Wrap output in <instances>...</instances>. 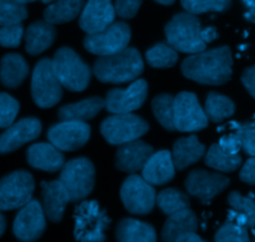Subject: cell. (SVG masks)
I'll list each match as a JSON object with an SVG mask.
<instances>
[{"instance_id":"6da1fadb","label":"cell","mask_w":255,"mask_h":242,"mask_svg":"<svg viewBox=\"0 0 255 242\" xmlns=\"http://www.w3.org/2000/svg\"><path fill=\"white\" fill-rule=\"evenodd\" d=\"M184 77L201 84L221 86L231 80L233 74V56L228 46L193 54L182 62Z\"/></svg>"},{"instance_id":"7a4b0ae2","label":"cell","mask_w":255,"mask_h":242,"mask_svg":"<svg viewBox=\"0 0 255 242\" xmlns=\"http://www.w3.org/2000/svg\"><path fill=\"white\" fill-rule=\"evenodd\" d=\"M167 44L171 45L177 52L198 54L204 51L209 42L218 37L214 27H202L201 20L197 15L189 12L176 14L164 27Z\"/></svg>"},{"instance_id":"3957f363","label":"cell","mask_w":255,"mask_h":242,"mask_svg":"<svg viewBox=\"0 0 255 242\" xmlns=\"http://www.w3.org/2000/svg\"><path fill=\"white\" fill-rule=\"evenodd\" d=\"M143 69V60L138 50L126 47L117 54L97 59L94 65V74L104 83L117 84L137 80Z\"/></svg>"},{"instance_id":"277c9868","label":"cell","mask_w":255,"mask_h":242,"mask_svg":"<svg viewBox=\"0 0 255 242\" xmlns=\"http://www.w3.org/2000/svg\"><path fill=\"white\" fill-rule=\"evenodd\" d=\"M52 69L62 87L71 92H81L91 81L89 65L70 47H60L51 60Z\"/></svg>"},{"instance_id":"5b68a950","label":"cell","mask_w":255,"mask_h":242,"mask_svg":"<svg viewBox=\"0 0 255 242\" xmlns=\"http://www.w3.org/2000/svg\"><path fill=\"white\" fill-rule=\"evenodd\" d=\"M110 224L111 219L97 201H84L75 210V239L79 242H105Z\"/></svg>"},{"instance_id":"8992f818","label":"cell","mask_w":255,"mask_h":242,"mask_svg":"<svg viewBox=\"0 0 255 242\" xmlns=\"http://www.w3.org/2000/svg\"><path fill=\"white\" fill-rule=\"evenodd\" d=\"M60 181L69 193L70 201H81L91 194L95 186V166L87 158H75L64 164Z\"/></svg>"},{"instance_id":"52a82bcc","label":"cell","mask_w":255,"mask_h":242,"mask_svg":"<svg viewBox=\"0 0 255 242\" xmlns=\"http://www.w3.org/2000/svg\"><path fill=\"white\" fill-rule=\"evenodd\" d=\"M149 124L139 116L132 113L114 114L101 123L100 131L107 143L122 146L136 141L148 132Z\"/></svg>"},{"instance_id":"ba28073f","label":"cell","mask_w":255,"mask_h":242,"mask_svg":"<svg viewBox=\"0 0 255 242\" xmlns=\"http://www.w3.org/2000/svg\"><path fill=\"white\" fill-rule=\"evenodd\" d=\"M62 84L55 75L50 59H41L31 76V96L41 108L54 107L62 98Z\"/></svg>"},{"instance_id":"9c48e42d","label":"cell","mask_w":255,"mask_h":242,"mask_svg":"<svg viewBox=\"0 0 255 242\" xmlns=\"http://www.w3.org/2000/svg\"><path fill=\"white\" fill-rule=\"evenodd\" d=\"M35 181L26 170H16L0 179V210L21 209L32 199Z\"/></svg>"},{"instance_id":"30bf717a","label":"cell","mask_w":255,"mask_h":242,"mask_svg":"<svg viewBox=\"0 0 255 242\" xmlns=\"http://www.w3.org/2000/svg\"><path fill=\"white\" fill-rule=\"evenodd\" d=\"M129 40H131L129 25L124 21H114L106 29L96 34L87 35L84 40V46L87 51L97 56H109L128 47Z\"/></svg>"},{"instance_id":"8fae6325","label":"cell","mask_w":255,"mask_h":242,"mask_svg":"<svg viewBox=\"0 0 255 242\" xmlns=\"http://www.w3.org/2000/svg\"><path fill=\"white\" fill-rule=\"evenodd\" d=\"M156 190L142 176L132 174L121 186V200L127 211L134 215H147L156 205Z\"/></svg>"},{"instance_id":"7c38bea8","label":"cell","mask_w":255,"mask_h":242,"mask_svg":"<svg viewBox=\"0 0 255 242\" xmlns=\"http://www.w3.org/2000/svg\"><path fill=\"white\" fill-rule=\"evenodd\" d=\"M208 126V118L192 92H181L174 97V129L178 132H198Z\"/></svg>"},{"instance_id":"4fadbf2b","label":"cell","mask_w":255,"mask_h":242,"mask_svg":"<svg viewBox=\"0 0 255 242\" xmlns=\"http://www.w3.org/2000/svg\"><path fill=\"white\" fill-rule=\"evenodd\" d=\"M46 229V218L44 209L37 200H30L20 209L12 224V233L21 242H35L39 240Z\"/></svg>"},{"instance_id":"5bb4252c","label":"cell","mask_w":255,"mask_h":242,"mask_svg":"<svg viewBox=\"0 0 255 242\" xmlns=\"http://www.w3.org/2000/svg\"><path fill=\"white\" fill-rule=\"evenodd\" d=\"M91 127L86 122L62 121L47 131V139L62 152H72L82 148L89 142Z\"/></svg>"},{"instance_id":"9a60e30c","label":"cell","mask_w":255,"mask_h":242,"mask_svg":"<svg viewBox=\"0 0 255 242\" xmlns=\"http://www.w3.org/2000/svg\"><path fill=\"white\" fill-rule=\"evenodd\" d=\"M148 96V84L144 80H134L127 88H115L107 93L105 107L114 114L131 113L141 108Z\"/></svg>"},{"instance_id":"2e32d148","label":"cell","mask_w":255,"mask_h":242,"mask_svg":"<svg viewBox=\"0 0 255 242\" xmlns=\"http://www.w3.org/2000/svg\"><path fill=\"white\" fill-rule=\"evenodd\" d=\"M227 176L219 173H209L203 169H196L188 174L186 179V189L188 194L199 199L203 204H208L229 186Z\"/></svg>"},{"instance_id":"e0dca14e","label":"cell","mask_w":255,"mask_h":242,"mask_svg":"<svg viewBox=\"0 0 255 242\" xmlns=\"http://www.w3.org/2000/svg\"><path fill=\"white\" fill-rule=\"evenodd\" d=\"M41 122L34 117L22 118L12 123L0 136V154L12 153L24 144L35 141L41 134Z\"/></svg>"},{"instance_id":"ac0fdd59","label":"cell","mask_w":255,"mask_h":242,"mask_svg":"<svg viewBox=\"0 0 255 242\" xmlns=\"http://www.w3.org/2000/svg\"><path fill=\"white\" fill-rule=\"evenodd\" d=\"M116 11L112 0H89L82 7L80 27L87 35L96 34L115 21Z\"/></svg>"},{"instance_id":"d6986e66","label":"cell","mask_w":255,"mask_h":242,"mask_svg":"<svg viewBox=\"0 0 255 242\" xmlns=\"http://www.w3.org/2000/svg\"><path fill=\"white\" fill-rule=\"evenodd\" d=\"M153 152L149 144L138 139L122 144L116 154V168L129 174L142 170Z\"/></svg>"},{"instance_id":"ffe728a7","label":"cell","mask_w":255,"mask_h":242,"mask_svg":"<svg viewBox=\"0 0 255 242\" xmlns=\"http://www.w3.org/2000/svg\"><path fill=\"white\" fill-rule=\"evenodd\" d=\"M42 209L45 216L52 223H60L64 218L65 208L70 203L66 188L60 180L42 183Z\"/></svg>"},{"instance_id":"44dd1931","label":"cell","mask_w":255,"mask_h":242,"mask_svg":"<svg viewBox=\"0 0 255 242\" xmlns=\"http://www.w3.org/2000/svg\"><path fill=\"white\" fill-rule=\"evenodd\" d=\"M174 168L172 154L168 151L156 152L149 157L142 168V178L151 185H163L174 178Z\"/></svg>"},{"instance_id":"7402d4cb","label":"cell","mask_w":255,"mask_h":242,"mask_svg":"<svg viewBox=\"0 0 255 242\" xmlns=\"http://www.w3.org/2000/svg\"><path fill=\"white\" fill-rule=\"evenodd\" d=\"M26 159L30 166L47 173L60 170L65 164L64 154L51 143H35L30 146Z\"/></svg>"},{"instance_id":"603a6c76","label":"cell","mask_w":255,"mask_h":242,"mask_svg":"<svg viewBox=\"0 0 255 242\" xmlns=\"http://www.w3.org/2000/svg\"><path fill=\"white\" fill-rule=\"evenodd\" d=\"M172 161L177 170H183L187 166L201 161L206 154V147L199 142L197 136L179 138L173 144Z\"/></svg>"},{"instance_id":"cb8c5ba5","label":"cell","mask_w":255,"mask_h":242,"mask_svg":"<svg viewBox=\"0 0 255 242\" xmlns=\"http://www.w3.org/2000/svg\"><path fill=\"white\" fill-rule=\"evenodd\" d=\"M198 229V219L191 209H183L171 214L162 229V241L176 242L181 236L196 233Z\"/></svg>"},{"instance_id":"d4e9b609","label":"cell","mask_w":255,"mask_h":242,"mask_svg":"<svg viewBox=\"0 0 255 242\" xmlns=\"http://www.w3.org/2000/svg\"><path fill=\"white\" fill-rule=\"evenodd\" d=\"M25 34V49L27 54L36 56L49 49L55 41L56 30L46 21H35L26 29Z\"/></svg>"},{"instance_id":"484cf974","label":"cell","mask_w":255,"mask_h":242,"mask_svg":"<svg viewBox=\"0 0 255 242\" xmlns=\"http://www.w3.org/2000/svg\"><path fill=\"white\" fill-rule=\"evenodd\" d=\"M29 74V65L19 54H6L0 60V82L7 88H16Z\"/></svg>"},{"instance_id":"4316f807","label":"cell","mask_w":255,"mask_h":242,"mask_svg":"<svg viewBox=\"0 0 255 242\" xmlns=\"http://www.w3.org/2000/svg\"><path fill=\"white\" fill-rule=\"evenodd\" d=\"M105 108V99L101 97H90L76 103L65 104L59 109V118L61 121L85 122L95 118Z\"/></svg>"},{"instance_id":"83f0119b","label":"cell","mask_w":255,"mask_h":242,"mask_svg":"<svg viewBox=\"0 0 255 242\" xmlns=\"http://www.w3.org/2000/svg\"><path fill=\"white\" fill-rule=\"evenodd\" d=\"M116 238L119 242H157L153 226L134 219H124L120 221Z\"/></svg>"},{"instance_id":"f1b7e54d","label":"cell","mask_w":255,"mask_h":242,"mask_svg":"<svg viewBox=\"0 0 255 242\" xmlns=\"http://www.w3.org/2000/svg\"><path fill=\"white\" fill-rule=\"evenodd\" d=\"M228 203L232 208L228 220L241 224L247 229L255 228V201L253 199L246 198L238 191H232L228 195Z\"/></svg>"},{"instance_id":"f546056e","label":"cell","mask_w":255,"mask_h":242,"mask_svg":"<svg viewBox=\"0 0 255 242\" xmlns=\"http://www.w3.org/2000/svg\"><path fill=\"white\" fill-rule=\"evenodd\" d=\"M85 0H54L44 11V19L50 24H65L76 19Z\"/></svg>"},{"instance_id":"4dcf8cb0","label":"cell","mask_w":255,"mask_h":242,"mask_svg":"<svg viewBox=\"0 0 255 242\" xmlns=\"http://www.w3.org/2000/svg\"><path fill=\"white\" fill-rule=\"evenodd\" d=\"M204 163L218 171L231 173L242 165V156L239 153H231L222 148L218 143H214L207 152Z\"/></svg>"},{"instance_id":"1f68e13d","label":"cell","mask_w":255,"mask_h":242,"mask_svg":"<svg viewBox=\"0 0 255 242\" xmlns=\"http://www.w3.org/2000/svg\"><path fill=\"white\" fill-rule=\"evenodd\" d=\"M204 112L207 114L208 121L219 123L224 119L229 118L236 112V104L229 97L217 92H209L206 98V107Z\"/></svg>"},{"instance_id":"d6a6232c","label":"cell","mask_w":255,"mask_h":242,"mask_svg":"<svg viewBox=\"0 0 255 242\" xmlns=\"http://www.w3.org/2000/svg\"><path fill=\"white\" fill-rule=\"evenodd\" d=\"M156 203L166 215H171V214L177 213V211L189 208V205H191L189 196L183 191L173 188L162 190L157 195Z\"/></svg>"},{"instance_id":"836d02e7","label":"cell","mask_w":255,"mask_h":242,"mask_svg":"<svg viewBox=\"0 0 255 242\" xmlns=\"http://www.w3.org/2000/svg\"><path fill=\"white\" fill-rule=\"evenodd\" d=\"M152 111L162 127L167 131L174 129V96L168 93L158 94L152 101Z\"/></svg>"},{"instance_id":"e575fe53","label":"cell","mask_w":255,"mask_h":242,"mask_svg":"<svg viewBox=\"0 0 255 242\" xmlns=\"http://www.w3.org/2000/svg\"><path fill=\"white\" fill-rule=\"evenodd\" d=\"M146 60L149 66L154 69H169L178 61V54L171 45L158 42L147 50Z\"/></svg>"},{"instance_id":"d590c367","label":"cell","mask_w":255,"mask_h":242,"mask_svg":"<svg viewBox=\"0 0 255 242\" xmlns=\"http://www.w3.org/2000/svg\"><path fill=\"white\" fill-rule=\"evenodd\" d=\"M233 0H181V4L187 12L193 15L214 11L223 12L231 7Z\"/></svg>"},{"instance_id":"8d00e7d4","label":"cell","mask_w":255,"mask_h":242,"mask_svg":"<svg viewBox=\"0 0 255 242\" xmlns=\"http://www.w3.org/2000/svg\"><path fill=\"white\" fill-rule=\"evenodd\" d=\"M27 17V9L17 0H0V26L20 24Z\"/></svg>"},{"instance_id":"74e56055","label":"cell","mask_w":255,"mask_h":242,"mask_svg":"<svg viewBox=\"0 0 255 242\" xmlns=\"http://www.w3.org/2000/svg\"><path fill=\"white\" fill-rule=\"evenodd\" d=\"M214 242H251V239L246 226L227 220L217 231Z\"/></svg>"},{"instance_id":"f35d334b","label":"cell","mask_w":255,"mask_h":242,"mask_svg":"<svg viewBox=\"0 0 255 242\" xmlns=\"http://www.w3.org/2000/svg\"><path fill=\"white\" fill-rule=\"evenodd\" d=\"M20 104L16 99L10 94L0 92V128H7L14 123Z\"/></svg>"},{"instance_id":"ab89813d","label":"cell","mask_w":255,"mask_h":242,"mask_svg":"<svg viewBox=\"0 0 255 242\" xmlns=\"http://www.w3.org/2000/svg\"><path fill=\"white\" fill-rule=\"evenodd\" d=\"M24 36V26L20 24L6 25L0 27V46L17 47Z\"/></svg>"},{"instance_id":"60d3db41","label":"cell","mask_w":255,"mask_h":242,"mask_svg":"<svg viewBox=\"0 0 255 242\" xmlns=\"http://www.w3.org/2000/svg\"><path fill=\"white\" fill-rule=\"evenodd\" d=\"M236 134L241 143V148L248 156L255 157V126L242 124L236 129Z\"/></svg>"},{"instance_id":"b9f144b4","label":"cell","mask_w":255,"mask_h":242,"mask_svg":"<svg viewBox=\"0 0 255 242\" xmlns=\"http://www.w3.org/2000/svg\"><path fill=\"white\" fill-rule=\"evenodd\" d=\"M143 0H116L115 11L122 19H132L137 15Z\"/></svg>"},{"instance_id":"7bdbcfd3","label":"cell","mask_w":255,"mask_h":242,"mask_svg":"<svg viewBox=\"0 0 255 242\" xmlns=\"http://www.w3.org/2000/svg\"><path fill=\"white\" fill-rule=\"evenodd\" d=\"M239 178L249 185H255V157H252L246 161L239 173Z\"/></svg>"},{"instance_id":"ee69618b","label":"cell","mask_w":255,"mask_h":242,"mask_svg":"<svg viewBox=\"0 0 255 242\" xmlns=\"http://www.w3.org/2000/svg\"><path fill=\"white\" fill-rule=\"evenodd\" d=\"M219 146L222 147L226 151L231 152V153H239L241 152V143H239V139L237 137L236 132L231 134H227V136L222 137L221 141H219Z\"/></svg>"},{"instance_id":"f6af8a7d","label":"cell","mask_w":255,"mask_h":242,"mask_svg":"<svg viewBox=\"0 0 255 242\" xmlns=\"http://www.w3.org/2000/svg\"><path fill=\"white\" fill-rule=\"evenodd\" d=\"M242 82H243L247 91L251 93V96H253L255 98V65L248 67L243 72V75H242Z\"/></svg>"},{"instance_id":"bcb514c9","label":"cell","mask_w":255,"mask_h":242,"mask_svg":"<svg viewBox=\"0 0 255 242\" xmlns=\"http://www.w3.org/2000/svg\"><path fill=\"white\" fill-rule=\"evenodd\" d=\"M246 6V17L249 21L255 22V0H242Z\"/></svg>"},{"instance_id":"7dc6e473","label":"cell","mask_w":255,"mask_h":242,"mask_svg":"<svg viewBox=\"0 0 255 242\" xmlns=\"http://www.w3.org/2000/svg\"><path fill=\"white\" fill-rule=\"evenodd\" d=\"M176 242H207L204 241L203 239L199 238L196 233H189L186 234V235L181 236Z\"/></svg>"},{"instance_id":"c3c4849f","label":"cell","mask_w":255,"mask_h":242,"mask_svg":"<svg viewBox=\"0 0 255 242\" xmlns=\"http://www.w3.org/2000/svg\"><path fill=\"white\" fill-rule=\"evenodd\" d=\"M5 228H6V220H5L4 215L0 213V238H1L2 234H4Z\"/></svg>"},{"instance_id":"681fc988","label":"cell","mask_w":255,"mask_h":242,"mask_svg":"<svg viewBox=\"0 0 255 242\" xmlns=\"http://www.w3.org/2000/svg\"><path fill=\"white\" fill-rule=\"evenodd\" d=\"M154 1L158 2V4L161 5H172L176 0H154Z\"/></svg>"},{"instance_id":"f907efd6","label":"cell","mask_w":255,"mask_h":242,"mask_svg":"<svg viewBox=\"0 0 255 242\" xmlns=\"http://www.w3.org/2000/svg\"><path fill=\"white\" fill-rule=\"evenodd\" d=\"M17 1L20 2V4H29V2H34V1H36V0H17Z\"/></svg>"},{"instance_id":"816d5d0a","label":"cell","mask_w":255,"mask_h":242,"mask_svg":"<svg viewBox=\"0 0 255 242\" xmlns=\"http://www.w3.org/2000/svg\"><path fill=\"white\" fill-rule=\"evenodd\" d=\"M54 0H42V2H45V4H49V2H52Z\"/></svg>"}]
</instances>
